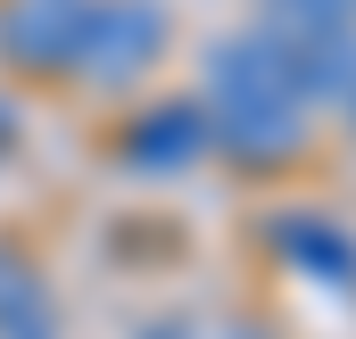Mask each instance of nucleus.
I'll return each mask as SVG.
<instances>
[{
	"label": "nucleus",
	"mask_w": 356,
	"mask_h": 339,
	"mask_svg": "<svg viewBox=\"0 0 356 339\" xmlns=\"http://www.w3.org/2000/svg\"><path fill=\"white\" fill-rule=\"evenodd\" d=\"M216 141L241 149V158H290L298 149V116H307V91L282 67L273 33H241L216 50Z\"/></svg>",
	"instance_id": "obj_1"
},
{
	"label": "nucleus",
	"mask_w": 356,
	"mask_h": 339,
	"mask_svg": "<svg viewBox=\"0 0 356 339\" xmlns=\"http://www.w3.org/2000/svg\"><path fill=\"white\" fill-rule=\"evenodd\" d=\"M273 50L307 99H356V25H273Z\"/></svg>",
	"instance_id": "obj_2"
},
{
	"label": "nucleus",
	"mask_w": 356,
	"mask_h": 339,
	"mask_svg": "<svg viewBox=\"0 0 356 339\" xmlns=\"http://www.w3.org/2000/svg\"><path fill=\"white\" fill-rule=\"evenodd\" d=\"M273 249L290 256L298 273H315V281L356 290V240L340 224H323V215H282V224H273Z\"/></svg>",
	"instance_id": "obj_3"
},
{
	"label": "nucleus",
	"mask_w": 356,
	"mask_h": 339,
	"mask_svg": "<svg viewBox=\"0 0 356 339\" xmlns=\"http://www.w3.org/2000/svg\"><path fill=\"white\" fill-rule=\"evenodd\" d=\"M83 42H91V8H75V0H33L25 17H8V50H25L42 67L83 58Z\"/></svg>",
	"instance_id": "obj_4"
},
{
	"label": "nucleus",
	"mask_w": 356,
	"mask_h": 339,
	"mask_svg": "<svg viewBox=\"0 0 356 339\" xmlns=\"http://www.w3.org/2000/svg\"><path fill=\"white\" fill-rule=\"evenodd\" d=\"M149 50H158V8H108V17H91L83 58L99 75H116V67H133V58H149Z\"/></svg>",
	"instance_id": "obj_5"
},
{
	"label": "nucleus",
	"mask_w": 356,
	"mask_h": 339,
	"mask_svg": "<svg viewBox=\"0 0 356 339\" xmlns=\"http://www.w3.org/2000/svg\"><path fill=\"white\" fill-rule=\"evenodd\" d=\"M199 141H207V116H199V108H158V116L133 133V158H149L158 174H175V166L199 158Z\"/></svg>",
	"instance_id": "obj_6"
},
{
	"label": "nucleus",
	"mask_w": 356,
	"mask_h": 339,
	"mask_svg": "<svg viewBox=\"0 0 356 339\" xmlns=\"http://www.w3.org/2000/svg\"><path fill=\"white\" fill-rule=\"evenodd\" d=\"M273 25H356V0H273Z\"/></svg>",
	"instance_id": "obj_7"
}]
</instances>
